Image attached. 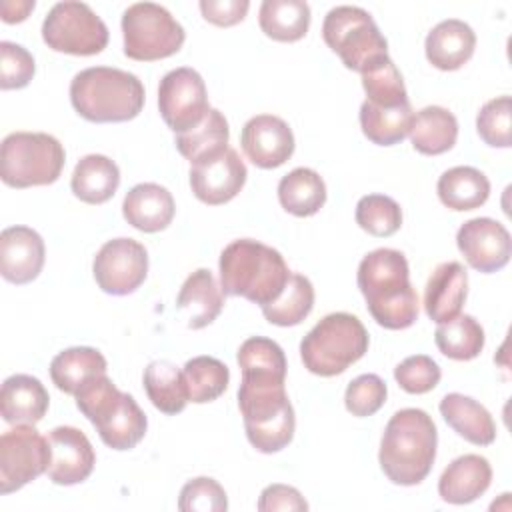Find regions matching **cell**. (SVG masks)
<instances>
[{"label": "cell", "instance_id": "obj_1", "mask_svg": "<svg viewBox=\"0 0 512 512\" xmlns=\"http://www.w3.org/2000/svg\"><path fill=\"white\" fill-rule=\"evenodd\" d=\"M284 382L280 372L242 370L238 406L250 444L264 454L280 452L294 438L296 418Z\"/></svg>", "mask_w": 512, "mask_h": 512}, {"label": "cell", "instance_id": "obj_2", "mask_svg": "<svg viewBox=\"0 0 512 512\" xmlns=\"http://www.w3.org/2000/svg\"><path fill=\"white\" fill-rule=\"evenodd\" d=\"M358 288L372 318L388 330L410 328L418 320V294L410 284L406 256L392 248L366 254L358 266Z\"/></svg>", "mask_w": 512, "mask_h": 512}, {"label": "cell", "instance_id": "obj_3", "mask_svg": "<svg viewBox=\"0 0 512 512\" xmlns=\"http://www.w3.org/2000/svg\"><path fill=\"white\" fill-rule=\"evenodd\" d=\"M438 432L434 420L420 408L398 410L386 424L380 442V468L400 486L420 484L432 470Z\"/></svg>", "mask_w": 512, "mask_h": 512}, {"label": "cell", "instance_id": "obj_4", "mask_svg": "<svg viewBox=\"0 0 512 512\" xmlns=\"http://www.w3.org/2000/svg\"><path fill=\"white\" fill-rule=\"evenodd\" d=\"M218 266L224 294L242 296L260 306L276 300L290 278L282 254L250 238L230 242L222 250Z\"/></svg>", "mask_w": 512, "mask_h": 512}, {"label": "cell", "instance_id": "obj_5", "mask_svg": "<svg viewBox=\"0 0 512 512\" xmlns=\"http://www.w3.org/2000/svg\"><path fill=\"white\" fill-rule=\"evenodd\" d=\"M144 86L138 76L110 66H92L70 82L74 110L90 122H128L144 108Z\"/></svg>", "mask_w": 512, "mask_h": 512}, {"label": "cell", "instance_id": "obj_6", "mask_svg": "<svg viewBox=\"0 0 512 512\" xmlns=\"http://www.w3.org/2000/svg\"><path fill=\"white\" fill-rule=\"evenodd\" d=\"M74 396L78 410L94 424L102 442L112 450H130L144 438L148 428L146 414L106 374L88 380Z\"/></svg>", "mask_w": 512, "mask_h": 512}, {"label": "cell", "instance_id": "obj_7", "mask_svg": "<svg viewBox=\"0 0 512 512\" xmlns=\"http://www.w3.org/2000/svg\"><path fill=\"white\" fill-rule=\"evenodd\" d=\"M368 350L364 324L348 312L324 316L300 342L304 368L316 376H336Z\"/></svg>", "mask_w": 512, "mask_h": 512}, {"label": "cell", "instance_id": "obj_8", "mask_svg": "<svg viewBox=\"0 0 512 512\" xmlns=\"http://www.w3.org/2000/svg\"><path fill=\"white\" fill-rule=\"evenodd\" d=\"M64 160V148L54 136L12 132L2 140L0 176L12 188L46 186L60 178Z\"/></svg>", "mask_w": 512, "mask_h": 512}, {"label": "cell", "instance_id": "obj_9", "mask_svg": "<svg viewBox=\"0 0 512 512\" xmlns=\"http://www.w3.org/2000/svg\"><path fill=\"white\" fill-rule=\"evenodd\" d=\"M326 46L340 56L346 68L364 72L368 66L388 56V42L374 18L358 6L332 8L322 24Z\"/></svg>", "mask_w": 512, "mask_h": 512}, {"label": "cell", "instance_id": "obj_10", "mask_svg": "<svg viewBox=\"0 0 512 512\" xmlns=\"http://www.w3.org/2000/svg\"><path fill=\"white\" fill-rule=\"evenodd\" d=\"M122 36L128 58L154 62L176 54L184 44L186 32L164 6L136 2L122 14Z\"/></svg>", "mask_w": 512, "mask_h": 512}, {"label": "cell", "instance_id": "obj_11", "mask_svg": "<svg viewBox=\"0 0 512 512\" xmlns=\"http://www.w3.org/2000/svg\"><path fill=\"white\" fill-rule=\"evenodd\" d=\"M42 38L54 52L74 56L100 54L108 44V28L84 2H58L42 24Z\"/></svg>", "mask_w": 512, "mask_h": 512}, {"label": "cell", "instance_id": "obj_12", "mask_svg": "<svg viewBox=\"0 0 512 512\" xmlns=\"http://www.w3.org/2000/svg\"><path fill=\"white\" fill-rule=\"evenodd\" d=\"M50 444L34 424H16L0 436V494L20 490L48 470Z\"/></svg>", "mask_w": 512, "mask_h": 512}, {"label": "cell", "instance_id": "obj_13", "mask_svg": "<svg viewBox=\"0 0 512 512\" xmlns=\"http://www.w3.org/2000/svg\"><path fill=\"white\" fill-rule=\"evenodd\" d=\"M158 108L166 126L176 134L198 126L210 110L202 76L188 66L164 74L158 86Z\"/></svg>", "mask_w": 512, "mask_h": 512}, {"label": "cell", "instance_id": "obj_14", "mask_svg": "<svg viewBox=\"0 0 512 512\" xmlns=\"http://www.w3.org/2000/svg\"><path fill=\"white\" fill-rule=\"evenodd\" d=\"M98 288L112 296H126L140 288L148 274V252L132 238L108 240L92 264Z\"/></svg>", "mask_w": 512, "mask_h": 512}, {"label": "cell", "instance_id": "obj_15", "mask_svg": "<svg viewBox=\"0 0 512 512\" xmlns=\"http://www.w3.org/2000/svg\"><path fill=\"white\" fill-rule=\"evenodd\" d=\"M456 244L466 262L484 274L502 270L512 254L508 230L492 218H472L456 234Z\"/></svg>", "mask_w": 512, "mask_h": 512}, {"label": "cell", "instance_id": "obj_16", "mask_svg": "<svg viewBox=\"0 0 512 512\" xmlns=\"http://www.w3.org/2000/svg\"><path fill=\"white\" fill-rule=\"evenodd\" d=\"M248 170L234 148L192 164L190 188L194 196L210 206L230 202L244 186Z\"/></svg>", "mask_w": 512, "mask_h": 512}, {"label": "cell", "instance_id": "obj_17", "mask_svg": "<svg viewBox=\"0 0 512 512\" xmlns=\"http://www.w3.org/2000/svg\"><path fill=\"white\" fill-rule=\"evenodd\" d=\"M48 478L60 486L84 482L96 464V454L86 434L74 426H58L48 434Z\"/></svg>", "mask_w": 512, "mask_h": 512}, {"label": "cell", "instance_id": "obj_18", "mask_svg": "<svg viewBox=\"0 0 512 512\" xmlns=\"http://www.w3.org/2000/svg\"><path fill=\"white\" fill-rule=\"evenodd\" d=\"M240 144L248 160L264 170L282 166L294 154V134L290 126L272 114L250 118L242 128Z\"/></svg>", "mask_w": 512, "mask_h": 512}, {"label": "cell", "instance_id": "obj_19", "mask_svg": "<svg viewBox=\"0 0 512 512\" xmlns=\"http://www.w3.org/2000/svg\"><path fill=\"white\" fill-rule=\"evenodd\" d=\"M44 240L28 226H10L0 234V272L12 284L32 282L44 266Z\"/></svg>", "mask_w": 512, "mask_h": 512}, {"label": "cell", "instance_id": "obj_20", "mask_svg": "<svg viewBox=\"0 0 512 512\" xmlns=\"http://www.w3.org/2000/svg\"><path fill=\"white\" fill-rule=\"evenodd\" d=\"M468 274L460 262H442L434 268L424 290V310L442 324L456 318L466 302Z\"/></svg>", "mask_w": 512, "mask_h": 512}, {"label": "cell", "instance_id": "obj_21", "mask_svg": "<svg viewBox=\"0 0 512 512\" xmlns=\"http://www.w3.org/2000/svg\"><path fill=\"white\" fill-rule=\"evenodd\" d=\"M176 212L172 194L154 182L136 184L128 190L122 202V214L126 222L140 232H160L168 228Z\"/></svg>", "mask_w": 512, "mask_h": 512}, {"label": "cell", "instance_id": "obj_22", "mask_svg": "<svg viewBox=\"0 0 512 512\" xmlns=\"http://www.w3.org/2000/svg\"><path fill=\"white\" fill-rule=\"evenodd\" d=\"M492 482V468L480 454H464L452 460L438 480V494L450 504H470Z\"/></svg>", "mask_w": 512, "mask_h": 512}, {"label": "cell", "instance_id": "obj_23", "mask_svg": "<svg viewBox=\"0 0 512 512\" xmlns=\"http://www.w3.org/2000/svg\"><path fill=\"white\" fill-rule=\"evenodd\" d=\"M476 34L474 30L456 18L442 20L436 24L424 42L428 62L438 70H458L474 54Z\"/></svg>", "mask_w": 512, "mask_h": 512}, {"label": "cell", "instance_id": "obj_24", "mask_svg": "<svg viewBox=\"0 0 512 512\" xmlns=\"http://www.w3.org/2000/svg\"><path fill=\"white\" fill-rule=\"evenodd\" d=\"M50 396L44 384L28 374H14L0 390V414L8 424H36L48 412Z\"/></svg>", "mask_w": 512, "mask_h": 512}, {"label": "cell", "instance_id": "obj_25", "mask_svg": "<svg viewBox=\"0 0 512 512\" xmlns=\"http://www.w3.org/2000/svg\"><path fill=\"white\" fill-rule=\"evenodd\" d=\"M178 310L186 314V324L192 330H200L212 324L224 308V292L216 284V278L210 270L198 268L182 284L178 298Z\"/></svg>", "mask_w": 512, "mask_h": 512}, {"label": "cell", "instance_id": "obj_26", "mask_svg": "<svg viewBox=\"0 0 512 512\" xmlns=\"http://www.w3.org/2000/svg\"><path fill=\"white\" fill-rule=\"evenodd\" d=\"M440 414L458 436L476 446H488L496 440V424L490 412L470 396L446 394L440 400Z\"/></svg>", "mask_w": 512, "mask_h": 512}, {"label": "cell", "instance_id": "obj_27", "mask_svg": "<svg viewBox=\"0 0 512 512\" xmlns=\"http://www.w3.org/2000/svg\"><path fill=\"white\" fill-rule=\"evenodd\" d=\"M120 186V170L114 160L102 154H88L78 160L70 188L86 204L108 202Z\"/></svg>", "mask_w": 512, "mask_h": 512}, {"label": "cell", "instance_id": "obj_28", "mask_svg": "<svg viewBox=\"0 0 512 512\" xmlns=\"http://www.w3.org/2000/svg\"><path fill=\"white\" fill-rule=\"evenodd\" d=\"M106 358L90 346H74L56 354L50 362V378L58 390L76 394L88 380L106 374Z\"/></svg>", "mask_w": 512, "mask_h": 512}, {"label": "cell", "instance_id": "obj_29", "mask_svg": "<svg viewBox=\"0 0 512 512\" xmlns=\"http://www.w3.org/2000/svg\"><path fill=\"white\" fill-rule=\"evenodd\" d=\"M458 138L456 116L442 106H426L414 114L410 126V140L414 150L426 156L448 152Z\"/></svg>", "mask_w": 512, "mask_h": 512}, {"label": "cell", "instance_id": "obj_30", "mask_svg": "<svg viewBox=\"0 0 512 512\" xmlns=\"http://www.w3.org/2000/svg\"><path fill=\"white\" fill-rule=\"evenodd\" d=\"M440 202L456 212L480 208L490 196L488 178L472 166H454L438 178Z\"/></svg>", "mask_w": 512, "mask_h": 512}, {"label": "cell", "instance_id": "obj_31", "mask_svg": "<svg viewBox=\"0 0 512 512\" xmlns=\"http://www.w3.org/2000/svg\"><path fill=\"white\" fill-rule=\"evenodd\" d=\"M282 208L298 218L314 216L326 202V184L312 168H294L278 184Z\"/></svg>", "mask_w": 512, "mask_h": 512}, {"label": "cell", "instance_id": "obj_32", "mask_svg": "<svg viewBox=\"0 0 512 512\" xmlns=\"http://www.w3.org/2000/svg\"><path fill=\"white\" fill-rule=\"evenodd\" d=\"M228 138H230V128L224 114L216 108H210L198 126L182 134H176L174 144L186 160H190L192 164H198L202 160H208L224 152L228 148Z\"/></svg>", "mask_w": 512, "mask_h": 512}, {"label": "cell", "instance_id": "obj_33", "mask_svg": "<svg viewBox=\"0 0 512 512\" xmlns=\"http://www.w3.org/2000/svg\"><path fill=\"white\" fill-rule=\"evenodd\" d=\"M144 390L154 408L168 416L182 412L190 402L184 372L168 360H156L146 366Z\"/></svg>", "mask_w": 512, "mask_h": 512}, {"label": "cell", "instance_id": "obj_34", "mask_svg": "<svg viewBox=\"0 0 512 512\" xmlns=\"http://www.w3.org/2000/svg\"><path fill=\"white\" fill-rule=\"evenodd\" d=\"M258 22L268 38L296 42L308 32L310 6L302 0H264Z\"/></svg>", "mask_w": 512, "mask_h": 512}, {"label": "cell", "instance_id": "obj_35", "mask_svg": "<svg viewBox=\"0 0 512 512\" xmlns=\"http://www.w3.org/2000/svg\"><path fill=\"white\" fill-rule=\"evenodd\" d=\"M412 120L414 112L410 100L394 108L374 106L368 100H364L360 106L362 132L370 142L378 146H394L402 142L410 134Z\"/></svg>", "mask_w": 512, "mask_h": 512}, {"label": "cell", "instance_id": "obj_36", "mask_svg": "<svg viewBox=\"0 0 512 512\" xmlns=\"http://www.w3.org/2000/svg\"><path fill=\"white\" fill-rule=\"evenodd\" d=\"M312 308H314L312 282L298 272H290V278L282 294L270 304L262 306V314L270 324L296 326L312 312Z\"/></svg>", "mask_w": 512, "mask_h": 512}, {"label": "cell", "instance_id": "obj_37", "mask_svg": "<svg viewBox=\"0 0 512 512\" xmlns=\"http://www.w3.org/2000/svg\"><path fill=\"white\" fill-rule=\"evenodd\" d=\"M434 342L438 350L452 360H472L484 348V330L474 316L458 314L456 318L438 324Z\"/></svg>", "mask_w": 512, "mask_h": 512}, {"label": "cell", "instance_id": "obj_38", "mask_svg": "<svg viewBox=\"0 0 512 512\" xmlns=\"http://www.w3.org/2000/svg\"><path fill=\"white\" fill-rule=\"evenodd\" d=\"M188 400L194 404H206L224 394L230 382V370L224 362L212 356H196L182 368Z\"/></svg>", "mask_w": 512, "mask_h": 512}, {"label": "cell", "instance_id": "obj_39", "mask_svg": "<svg viewBox=\"0 0 512 512\" xmlns=\"http://www.w3.org/2000/svg\"><path fill=\"white\" fill-rule=\"evenodd\" d=\"M362 88L368 96L366 100L374 106L394 108L408 102L402 74L390 56L380 58L362 72Z\"/></svg>", "mask_w": 512, "mask_h": 512}, {"label": "cell", "instance_id": "obj_40", "mask_svg": "<svg viewBox=\"0 0 512 512\" xmlns=\"http://www.w3.org/2000/svg\"><path fill=\"white\" fill-rule=\"evenodd\" d=\"M356 224L372 236L386 238L400 230L402 210L390 196L368 194L356 204Z\"/></svg>", "mask_w": 512, "mask_h": 512}, {"label": "cell", "instance_id": "obj_41", "mask_svg": "<svg viewBox=\"0 0 512 512\" xmlns=\"http://www.w3.org/2000/svg\"><path fill=\"white\" fill-rule=\"evenodd\" d=\"M510 114H512V100L510 96H498L488 100L478 116H476V130L478 136L494 148H510L512 146V128H510Z\"/></svg>", "mask_w": 512, "mask_h": 512}, {"label": "cell", "instance_id": "obj_42", "mask_svg": "<svg viewBox=\"0 0 512 512\" xmlns=\"http://www.w3.org/2000/svg\"><path fill=\"white\" fill-rule=\"evenodd\" d=\"M386 394L388 390L380 376L362 374L348 384L344 394V404L352 416L364 418V416L376 414L384 406Z\"/></svg>", "mask_w": 512, "mask_h": 512}, {"label": "cell", "instance_id": "obj_43", "mask_svg": "<svg viewBox=\"0 0 512 512\" xmlns=\"http://www.w3.org/2000/svg\"><path fill=\"white\" fill-rule=\"evenodd\" d=\"M178 508L182 512H224L228 508V498L214 478L200 476L182 486Z\"/></svg>", "mask_w": 512, "mask_h": 512}, {"label": "cell", "instance_id": "obj_44", "mask_svg": "<svg viewBox=\"0 0 512 512\" xmlns=\"http://www.w3.org/2000/svg\"><path fill=\"white\" fill-rule=\"evenodd\" d=\"M440 376L442 374L438 364L426 354L408 356L394 368L398 386L408 394H426L434 390L440 382Z\"/></svg>", "mask_w": 512, "mask_h": 512}, {"label": "cell", "instance_id": "obj_45", "mask_svg": "<svg viewBox=\"0 0 512 512\" xmlns=\"http://www.w3.org/2000/svg\"><path fill=\"white\" fill-rule=\"evenodd\" d=\"M34 76L32 54L14 42H0V88L18 90L30 84Z\"/></svg>", "mask_w": 512, "mask_h": 512}, {"label": "cell", "instance_id": "obj_46", "mask_svg": "<svg viewBox=\"0 0 512 512\" xmlns=\"http://www.w3.org/2000/svg\"><path fill=\"white\" fill-rule=\"evenodd\" d=\"M250 8L248 0H202L200 12L204 20L216 26H234L244 20Z\"/></svg>", "mask_w": 512, "mask_h": 512}, {"label": "cell", "instance_id": "obj_47", "mask_svg": "<svg viewBox=\"0 0 512 512\" xmlns=\"http://www.w3.org/2000/svg\"><path fill=\"white\" fill-rule=\"evenodd\" d=\"M260 512H274V510H308V502L302 494L286 484H270L262 490L258 500Z\"/></svg>", "mask_w": 512, "mask_h": 512}, {"label": "cell", "instance_id": "obj_48", "mask_svg": "<svg viewBox=\"0 0 512 512\" xmlns=\"http://www.w3.org/2000/svg\"><path fill=\"white\" fill-rule=\"evenodd\" d=\"M34 10V0H22V2H4L2 4V20L8 24L22 22L28 18V12Z\"/></svg>", "mask_w": 512, "mask_h": 512}]
</instances>
